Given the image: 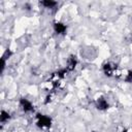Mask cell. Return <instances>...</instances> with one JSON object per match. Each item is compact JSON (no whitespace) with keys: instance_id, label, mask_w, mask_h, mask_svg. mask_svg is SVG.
Here are the masks:
<instances>
[{"instance_id":"1","label":"cell","mask_w":132,"mask_h":132,"mask_svg":"<svg viewBox=\"0 0 132 132\" xmlns=\"http://www.w3.org/2000/svg\"><path fill=\"white\" fill-rule=\"evenodd\" d=\"M36 126L40 129H47L52 126V119L46 114L37 113L36 114Z\"/></svg>"},{"instance_id":"2","label":"cell","mask_w":132,"mask_h":132,"mask_svg":"<svg viewBox=\"0 0 132 132\" xmlns=\"http://www.w3.org/2000/svg\"><path fill=\"white\" fill-rule=\"evenodd\" d=\"M119 69L118 65L113 62H105L103 65H102V71L103 73L107 76V77H113L114 76V73L116 71Z\"/></svg>"},{"instance_id":"3","label":"cell","mask_w":132,"mask_h":132,"mask_svg":"<svg viewBox=\"0 0 132 132\" xmlns=\"http://www.w3.org/2000/svg\"><path fill=\"white\" fill-rule=\"evenodd\" d=\"M20 106L22 107V109L25 112H32L34 110L33 103L29 99H27V98H21V100H20Z\"/></svg>"},{"instance_id":"4","label":"cell","mask_w":132,"mask_h":132,"mask_svg":"<svg viewBox=\"0 0 132 132\" xmlns=\"http://www.w3.org/2000/svg\"><path fill=\"white\" fill-rule=\"evenodd\" d=\"M77 64H78V61H77L76 57L73 56V55H71V56H69V57L67 58L66 68H65V69H66L68 72H71V71H73V70L76 68Z\"/></svg>"},{"instance_id":"5","label":"cell","mask_w":132,"mask_h":132,"mask_svg":"<svg viewBox=\"0 0 132 132\" xmlns=\"http://www.w3.org/2000/svg\"><path fill=\"white\" fill-rule=\"evenodd\" d=\"M95 105L96 107L99 109V110H106L108 107H109V104L107 102V100L103 97V96H100L96 99L95 101Z\"/></svg>"},{"instance_id":"6","label":"cell","mask_w":132,"mask_h":132,"mask_svg":"<svg viewBox=\"0 0 132 132\" xmlns=\"http://www.w3.org/2000/svg\"><path fill=\"white\" fill-rule=\"evenodd\" d=\"M54 31L58 34V35H63V34H65L66 33V31H67V26L64 24V23H62V22H55L54 23Z\"/></svg>"},{"instance_id":"7","label":"cell","mask_w":132,"mask_h":132,"mask_svg":"<svg viewBox=\"0 0 132 132\" xmlns=\"http://www.w3.org/2000/svg\"><path fill=\"white\" fill-rule=\"evenodd\" d=\"M40 4H41L44 8L53 9V8H55V7L58 5V2L53 1V0H44V1H41V2H40Z\"/></svg>"},{"instance_id":"8","label":"cell","mask_w":132,"mask_h":132,"mask_svg":"<svg viewBox=\"0 0 132 132\" xmlns=\"http://www.w3.org/2000/svg\"><path fill=\"white\" fill-rule=\"evenodd\" d=\"M122 79H123L125 82L132 84V70H124Z\"/></svg>"},{"instance_id":"9","label":"cell","mask_w":132,"mask_h":132,"mask_svg":"<svg viewBox=\"0 0 132 132\" xmlns=\"http://www.w3.org/2000/svg\"><path fill=\"white\" fill-rule=\"evenodd\" d=\"M10 113L8 112V111H6V110H1V116H0V121H1V123L2 124H5L6 122H8L9 120H10Z\"/></svg>"}]
</instances>
